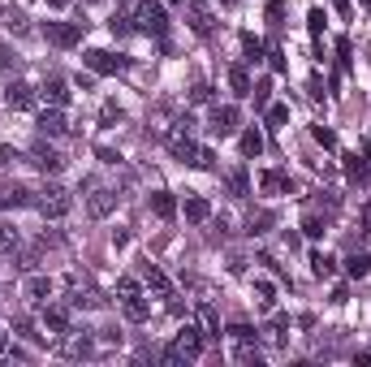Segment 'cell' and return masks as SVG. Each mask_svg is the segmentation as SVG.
Listing matches in <instances>:
<instances>
[{
    "instance_id": "6da1fadb",
    "label": "cell",
    "mask_w": 371,
    "mask_h": 367,
    "mask_svg": "<svg viewBox=\"0 0 371 367\" xmlns=\"http://www.w3.org/2000/svg\"><path fill=\"white\" fill-rule=\"evenodd\" d=\"M134 30H142V35H165L169 30V13L160 0H138L134 9Z\"/></svg>"
},
{
    "instance_id": "7a4b0ae2",
    "label": "cell",
    "mask_w": 371,
    "mask_h": 367,
    "mask_svg": "<svg viewBox=\"0 0 371 367\" xmlns=\"http://www.w3.org/2000/svg\"><path fill=\"white\" fill-rule=\"evenodd\" d=\"M203 355V337H199V328H182V333H177V342L165 350V363L169 367H177V363H186V359H199Z\"/></svg>"
},
{
    "instance_id": "3957f363",
    "label": "cell",
    "mask_w": 371,
    "mask_h": 367,
    "mask_svg": "<svg viewBox=\"0 0 371 367\" xmlns=\"http://www.w3.org/2000/svg\"><path fill=\"white\" fill-rule=\"evenodd\" d=\"M35 207H39L47 220H61V216H65L70 207H74V199H70L65 186H43L39 195H35Z\"/></svg>"
},
{
    "instance_id": "277c9868",
    "label": "cell",
    "mask_w": 371,
    "mask_h": 367,
    "mask_svg": "<svg viewBox=\"0 0 371 367\" xmlns=\"http://www.w3.org/2000/svg\"><path fill=\"white\" fill-rule=\"evenodd\" d=\"M195 121L190 117H177L173 121V130H169V151L177 156V160H190V156H195Z\"/></svg>"
},
{
    "instance_id": "5b68a950",
    "label": "cell",
    "mask_w": 371,
    "mask_h": 367,
    "mask_svg": "<svg viewBox=\"0 0 371 367\" xmlns=\"http://www.w3.org/2000/svg\"><path fill=\"white\" fill-rule=\"evenodd\" d=\"M83 35H87V18H83V22H43V39L56 43V48L83 43Z\"/></svg>"
},
{
    "instance_id": "8992f818",
    "label": "cell",
    "mask_w": 371,
    "mask_h": 367,
    "mask_svg": "<svg viewBox=\"0 0 371 367\" xmlns=\"http://www.w3.org/2000/svg\"><path fill=\"white\" fill-rule=\"evenodd\" d=\"M186 22H190V30H195V35H203V39L216 30V18H212V9H207L203 0H190V5H186Z\"/></svg>"
},
{
    "instance_id": "52a82bcc",
    "label": "cell",
    "mask_w": 371,
    "mask_h": 367,
    "mask_svg": "<svg viewBox=\"0 0 371 367\" xmlns=\"http://www.w3.org/2000/svg\"><path fill=\"white\" fill-rule=\"evenodd\" d=\"M83 61H87V70H91V74H117V70L130 65L125 56H112V52H104V48H91Z\"/></svg>"
},
{
    "instance_id": "ba28073f",
    "label": "cell",
    "mask_w": 371,
    "mask_h": 367,
    "mask_svg": "<svg viewBox=\"0 0 371 367\" xmlns=\"http://www.w3.org/2000/svg\"><path fill=\"white\" fill-rule=\"evenodd\" d=\"M91 186V195H87V212L95 216V220H104L112 207H117V195H112L108 186H95V182H87Z\"/></svg>"
},
{
    "instance_id": "9c48e42d",
    "label": "cell",
    "mask_w": 371,
    "mask_h": 367,
    "mask_svg": "<svg viewBox=\"0 0 371 367\" xmlns=\"http://www.w3.org/2000/svg\"><path fill=\"white\" fill-rule=\"evenodd\" d=\"M30 165L43 169V173H61L65 169V156H61L56 147H47V143H35V147H30Z\"/></svg>"
},
{
    "instance_id": "30bf717a",
    "label": "cell",
    "mask_w": 371,
    "mask_h": 367,
    "mask_svg": "<svg viewBox=\"0 0 371 367\" xmlns=\"http://www.w3.org/2000/svg\"><path fill=\"white\" fill-rule=\"evenodd\" d=\"M207 130H212L216 138L233 134V130H237V108H233V104H224V108L216 104V108H212V117H207Z\"/></svg>"
},
{
    "instance_id": "8fae6325",
    "label": "cell",
    "mask_w": 371,
    "mask_h": 367,
    "mask_svg": "<svg viewBox=\"0 0 371 367\" xmlns=\"http://www.w3.org/2000/svg\"><path fill=\"white\" fill-rule=\"evenodd\" d=\"M26 203H35V195L22 182H0V207H26Z\"/></svg>"
},
{
    "instance_id": "7c38bea8",
    "label": "cell",
    "mask_w": 371,
    "mask_h": 367,
    "mask_svg": "<svg viewBox=\"0 0 371 367\" xmlns=\"http://www.w3.org/2000/svg\"><path fill=\"white\" fill-rule=\"evenodd\" d=\"M5 104H9V108H18V113L35 108V87H26V83H9V87H5Z\"/></svg>"
},
{
    "instance_id": "4fadbf2b",
    "label": "cell",
    "mask_w": 371,
    "mask_h": 367,
    "mask_svg": "<svg viewBox=\"0 0 371 367\" xmlns=\"http://www.w3.org/2000/svg\"><path fill=\"white\" fill-rule=\"evenodd\" d=\"M43 328H47V337H65L70 333V311L65 307H47L43 311Z\"/></svg>"
},
{
    "instance_id": "5bb4252c",
    "label": "cell",
    "mask_w": 371,
    "mask_h": 367,
    "mask_svg": "<svg viewBox=\"0 0 371 367\" xmlns=\"http://www.w3.org/2000/svg\"><path fill=\"white\" fill-rule=\"evenodd\" d=\"M39 91H43V100L52 104V108H61V104L70 100V87H65V78H56V74H52V78H43V87H39Z\"/></svg>"
},
{
    "instance_id": "9a60e30c",
    "label": "cell",
    "mask_w": 371,
    "mask_h": 367,
    "mask_svg": "<svg viewBox=\"0 0 371 367\" xmlns=\"http://www.w3.org/2000/svg\"><path fill=\"white\" fill-rule=\"evenodd\" d=\"M121 307H125V320H134V324H142V320L151 315V307H147V298H142V290L130 294V298H121Z\"/></svg>"
},
{
    "instance_id": "2e32d148",
    "label": "cell",
    "mask_w": 371,
    "mask_h": 367,
    "mask_svg": "<svg viewBox=\"0 0 371 367\" xmlns=\"http://www.w3.org/2000/svg\"><path fill=\"white\" fill-rule=\"evenodd\" d=\"M70 125H65V113H61V108H47V113H39V134H65Z\"/></svg>"
},
{
    "instance_id": "e0dca14e",
    "label": "cell",
    "mask_w": 371,
    "mask_h": 367,
    "mask_svg": "<svg viewBox=\"0 0 371 367\" xmlns=\"http://www.w3.org/2000/svg\"><path fill=\"white\" fill-rule=\"evenodd\" d=\"M207 216H212V203H207L203 195H186V220L190 225H203Z\"/></svg>"
},
{
    "instance_id": "ac0fdd59",
    "label": "cell",
    "mask_w": 371,
    "mask_h": 367,
    "mask_svg": "<svg viewBox=\"0 0 371 367\" xmlns=\"http://www.w3.org/2000/svg\"><path fill=\"white\" fill-rule=\"evenodd\" d=\"M259 190H264V195H277V190H294V182H289L281 169H268L259 178Z\"/></svg>"
},
{
    "instance_id": "d6986e66",
    "label": "cell",
    "mask_w": 371,
    "mask_h": 367,
    "mask_svg": "<svg viewBox=\"0 0 371 367\" xmlns=\"http://www.w3.org/2000/svg\"><path fill=\"white\" fill-rule=\"evenodd\" d=\"M22 294H26L30 302H47V298H52V281H47V277H30Z\"/></svg>"
},
{
    "instance_id": "ffe728a7",
    "label": "cell",
    "mask_w": 371,
    "mask_h": 367,
    "mask_svg": "<svg viewBox=\"0 0 371 367\" xmlns=\"http://www.w3.org/2000/svg\"><path fill=\"white\" fill-rule=\"evenodd\" d=\"M142 277H147V285H151V290H156L160 298H169V294H173V285H169V277L160 273L156 264H147V268H142Z\"/></svg>"
},
{
    "instance_id": "44dd1931",
    "label": "cell",
    "mask_w": 371,
    "mask_h": 367,
    "mask_svg": "<svg viewBox=\"0 0 371 367\" xmlns=\"http://www.w3.org/2000/svg\"><path fill=\"white\" fill-rule=\"evenodd\" d=\"M151 212H156L160 220H173L177 203H173V195H169V190H156V195H151Z\"/></svg>"
},
{
    "instance_id": "7402d4cb",
    "label": "cell",
    "mask_w": 371,
    "mask_h": 367,
    "mask_svg": "<svg viewBox=\"0 0 371 367\" xmlns=\"http://www.w3.org/2000/svg\"><path fill=\"white\" fill-rule=\"evenodd\" d=\"M61 355H70V359H87V355H91V337H65V342H61Z\"/></svg>"
},
{
    "instance_id": "603a6c76",
    "label": "cell",
    "mask_w": 371,
    "mask_h": 367,
    "mask_svg": "<svg viewBox=\"0 0 371 367\" xmlns=\"http://www.w3.org/2000/svg\"><path fill=\"white\" fill-rule=\"evenodd\" d=\"M22 247V233L18 229H13L9 225V220H0V251H5V255H13V251H18Z\"/></svg>"
},
{
    "instance_id": "cb8c5ba5",
    "label": "cell",
    "mask_w": 371,
    "mask_h": 367,
    "mask_svg": "<svg viewBox=\"0 0 371 367\" xmlns=\"http://www.w3.org/2000/svg\"><path fill=\"white\" fill-rule=\"evenodd\" d=\"M311 273L315 277H332L337 273V260H332V255H324V251H311Z\"/></svg>"
},
{
    "instance_id": "d4e9b609",
    "label": "cell",
    "mask_w": 371,
    "mask_h": 367,
    "mask_svg": "<svg viewBox=\"0 0 371 367\" xmlns=\"http://www.w3.org/2000/svg\"><path fill=\"white\" fill-rule=\"evenodd\" d=\"M229 87H233L237 100H242V95H251V74L242 70V65H233V70H229Z\"/></svg>"
},
{
    "instance_id": "484cf974",
    "label": "cell",
    "mask_w": 371,
    "mask_h": 367,
    "mask_svg": "<svg viewBox=\"0 0 371 367\" xmlns=\"http://www.w3.org/2000/svg\"><path fill=\"white\" fill-rule=\"evenodd\" d=\"M74 307H104V298L100 294H95V290H83V285H74Z\"/></svg>"
},
{
    "instance_id": "4316f807",
    "label": "cell",
    "mask_w": 371,
    "mask_h": 367,
    "mask_svg": "<svg viewBox=\"0 0 371 367\" xmlns=\"http://www.w3.org/2000/svg\"><path fill=\"white\" fill-rule=\"evenodd\" d=\"M328 229V216H319V212H306V220H302V233L306 238H319Z\"/></svg>"
},
{
    "instance_id": "83f0119b",
    "label": "cell",
    "mask_w": 371,
    "mask_h": 367,
    "mask_svg": "<svg viewBox=\"0 0 371 367\" xmlns=\"http://www.w3.org/2000/svg\"><path fill=\"white\" fill-rule=\"evenodd\" d=\"M229 195H233V199H246V195H251V182H246V173H242V169L229 173Z\"/></svg>"
},
{
    "instance_id": "f1b7e54d",
    "label": "cell",
    "mask_w": 371,
    "mask_h": 367,
    "mask_svg": "<svg viewBox=\"0 0 371 367\" xmlns=\"http://www.w3.org/2000/svg\"><path fill=\"white\" fill-rule=\"evenodd\" d=\"M259 151H264V134L246 130V134H242V156H259Z\"/></svg>"
},
{
    "instance_id": "f546056e",
    "label": "cell",
    "mask_w": 371,
    "mask_h": 367,
    "mask_svg": "<svg viewBox=\"0 0 371 367\" xmlns=\"http://www.w3.org/2000/svg\"><path fill=\"white\" fill-rule=\"evenodd\" d=\"M255 294H259V307H272V302H277V285H272V281H255Z\"/></svg>"
},
{
    "instance_id": "4dcf8cb0",
    "label": "cell",
    "mask_w": 371,
    "mask_h": 367,
    "mask_svg": "<svg viewBox=\"0 0 371 367\" xmlns=\"http://www.w3.org/2000/svg\"><path fill=\"white\" fill-rule=\"evenodd\" d=\"M367 268H371L367 255H350V260H346V273L350 277H367Z\"/></svg>"
},
{
    "instance_id": "1f68e13d",
    "label": "cell",
    "mask_w": 371,
    "mask_h": 367,
    "mask_svg": "<svg viewBox=\"0 0 371 367\" xmlns=\"http://www.w3.org/2000/svg\"><path fill=\"white\" fill-rule=\"evenodd\" d=\"M186 165H195V169H212V165H216V156H212V147H195V156H190Z\"/></svg>"
},
{
    "instance_id": "d6a6232c",
    "label": "cell",
    "mask_w": 371,
    "mask_h": 367,
    "mask_svg": "<svg viewBox=\"0 0 371 367\" xmlns=\"http://www.w3.org/2000/svg\"><path fill=\"white\" fill-rule=\"evenodd\" d=\"M242 52H246V61L255 65V61H259V52H264V43L255 39V35H242Z\"/></svg>"
},
{
    "instance_id": "836d02e7",
    "label": "cell",
    "mask_w": 371,
    "mask_h": 367,
    "mask_svg": "<svg viewBox=\"0 0 371 367\" xmlns=\"http://www.w3.org/2000/svg\"><path fill=\"white\" fill-rule=\"evenodd\" d=\"M346 173H350V182H363L367 178V165L359 160V156H346Z\"/></svg>"
},
{
    "instance_id": "e575fe53",
    "label": "cell",
    "mask_w": 371,
    "mask_h": 367,
    "mask_svg": "<svg viewBox=\"0 0 371 367\" xmlns=\"http://www.w3.org/2000/svg\"><path fill=\"white\" fill-rule=\"evenodd\" d=\"M233 359H237V363H255V367H259V350H255L251 342H242V346H237V355H233Z\"/></svg>"
},
{
    "instance_id": "d590c367",
    "label": "cell",
    "mask_w": 371,
    "mask_h": 367,
    "mask_svg": "<svg viewBox=\"0 0 371 367\" xmlns=\"http://www.w3.org/2000/svg\"><path fill=\"white\" fill-rule=\"evenodd\" d=\"M306 26H311V35H315V39L324 35V9H311V13H306Z\"/></svg>"
},
{
    "instance_id": "8d00e7d4",
    "label": "cell",
    "mask_w": 371,
    "mask_h": 367,
    "mask_svg": "<svg viewBox=\"0 0 371 367\" xmlns=\"http://www.w3.org/2000/svg\"><path fill=\"white\" fill-rule=\"evenodd\" d=\"M190 100H195V104H207V100H212V83H195V87H190Z\"/></svg>"
},
{
    "instance_id": "74e56055",
    "label": "cell",
    "mask_w": 371,
    "mask_h": 367,
    "mask_svg": "<svg viewBox=\"0 0 371 367\" xmlns=\"http://www.w3.org/2000/svg\"><path fill=\"white\" fill-rule=\"evenodd\" d=\"M285 328H289V315H272V324H268V333L277 342H285Z\"/></svg>"
},
{
    "instance_id": "f35d334b",
    "label": "cell",
    "mask_w": 371,
    "mask_h": 367,
    "mask_svg": "<svg viewBox=\"0 0 371 367\" xmlns=\"http://www.w3.org/2000/svg\"><path fill=\"white\" fill-rule=\"evenodd\" d=\"M285 121H289V108L285 104H272L268 108V125H285Z\"/></svg>"
},
{
    "instance_id": "ab89813d",
    "label": "cell",
    "mask_w": 371,
    "mask_h": 367,
    "mask_svg": "<svg viewBox=\"0 0 371 367\" xmlns=\"http://www.w3.org/2000/svg\"><path fill=\"white\" fill-rule=\"evenodd\" d=\"M13 333H22V337H30V342L47 337V333H35V324H30V320H18V324H13Z\"/></svg>"
},
{
    "instance_id": "60d3db41",
    "label": "cell",
    "mask_w": 371,
    "mask_h": 367,
    "mask_svg": "<svg viewBox=\"0 0 371 367\" xmlns=\"http://www.w3.org/2000/svg\"><path fill=\"white\" fill-rule=\"evenodd\" d=\"M203 328L212 333V337H220V320H216V311H212V307H203Z\"/></svg>"
},
{
    "instance_id": "b9f144b4",
    "label": "cell",
    "mask_w": 371,
    "mask_h": 367,
    "mask_svg": "<svg viewBox=\"0 0 371 367\" xmlns=\"http://www.w3.org/2000/svg\"><path fill=\"white\" fill-rule=\"evenodd\" d=\"M229 337H233V342H251L255 328H251V324H229Z\"/></svg>"
},
{
    "instance_id": "7bdbcfd3",
    "label": "cell",
    "mask_w": 371,
    "mask_h": 367,
    "mask_svg": "<svg viewBox=\"0 0 371 367\" xmlns=\"http://www.w3.org/2000/svg\"><path fill=\"white\" fill-rule=\"evenodd\" d=\"M272 225V212H259V216H251V233H268Z\"/></svg>"
},
{
    "instance_id": "ee69618b",
    "label": "cell",
    "mask_w": 371,
    "mask_h": 367,
    "mask_svg": "<svg viewBox=\"0 0 371 367\" xmlns=\"http://www.w3.org/2000/svg\"><path fill=\"white\" fill-rule=\"evenodd\" d=\"M251 95H255V104L264 108V104H268V95H272V83H255V87H251Z\"/></svg>"
},
{
    "instance_id": "f6af8a7d",
    "label": "cell",
    "mask_w": 371,
    "mask_h": 367,
    "mask_svg": "<svg viewBox=\"0 0 371 367\" xmlns=\"http://www.w3.org/2000/svg\"><path fill=\"white\" fill-rule=\"evenodd\" d=\"M117 294H121V298L138 294V281H134V277H121V281H117Z\"/></svg>"
},
{
    "instance_id": "bcb514c9",
    "label": "cell",
    "mask_w": 371,
    "mask_h": 367,
    "mask_svg": "<svg viewBox=\"0 0 371 367\" xmlns=\"http://www.w3.org/2000/svg\"><path fill=\"white\" fill-rule=\"evenodd\" d=\"M112 35H130V18H121V13H112Z\"/></svg>"
},
{
    "instance_id": "7dc6e473",
    "label": "cell",
    "mask_w": 371,
    "mask_h": 367,
    "mask_svg": "<svg viewBox=\"0 0 371 367\" xmlns=\"http://www.w3.org/2000/svg\"><path fill=\"white\" fill-rule=\"evenodd\" d=\"M311 134H315V143H324V147H337V134H332V130H324V125H315Z\"/></svg>"
},
{
    "instance_id": "c3c4849f",
    "label": "cell",
    "mask_w": 371,
    "mask_h": 367,
    "mask_svg": "<svg viewBox=\"0 0 371 367\" xmlns=\"http://www.w3.org/2000/svg\"><path fill=\"white\" fill-rule=\"evenodd\" d=\"M100 121H104V125H112V121H121V108H117V104H104V113H100Z\"/></svg>"
},
{
    "instance_id": "681fc988",
    "label": "cell",
    "mask_w": 371,
    "mask_h": 367,
    "mask_svg": "<svg viewBox=\"0 0 371 367\" xmlns=\"http://www.w3.org/2000/svg\"><path fill=\"white\" fill-rule=\"evenodd\" d=\"M285 18V5H281V0H272V5H268V22H281Z\"/></svg>"
},
{
    "instance_id": "f907efd6",
    "label": "cell",
    "mask_w": 371,
    "mask_h": 367,
    "mask_svg": "<svg viewBox=\"0 0 371 367\" xmlns=\"http://www.w3.org/2000/svg\"><path fill=\"white\" fill-rule=\"evenodd\" d=\"M9 30H18V35H26V18H22V13H9Z\"/></svg>"
},
{
    "instance_id": "816d5d0a",
    "label": "cell",
    "mask_w": 371,
    "mask_h": 367,
    "mask_svg": "<svg viewBox=\"0 0 371 367\" xmlns=\"http://www.w3.org/2000/svg\"><path fill=\"white\" fill-rule=\"evenodd\" d=\"M13 61H18V56H9V48H0V65H5V70H9V65H13Z\"/></svg>"
},
{
    "instance_id": "f5cc1de1",
    "label": "cell",
    "mask_w": 371,
    "mask_h": 367,
    "mask_svg": "<svg viewBox=\"0 0 371 367\" xmlns=\"http://www.w3.org/2000/svg\"><path fill=\"white\" fill-rule=\"evenodd\" d=\"M337 5V13H341V18H350V0H332Z\"/></svg>"
},
{
    "instance_id": "db71d44e",
    "label": "cell",
    "mask_w": 371,
    "mask_h": 367,
    "mask_svg": "<svg viewBox=\"0 0 371 367\" xmlns=\"http://www.w3.org/2000/svg\"><path fill=\"white\" fill-rule=\"evenodd\" d=\"M9 346H13V342L5 337V333H0V359H5V355H9Z\"/></svg>"
},
{
    "instance_id": "11a10c76",
    "label": "cell",
    "mask_w": 371,
    "mask_h": 367,
    "mask_svg": "<svg viewBox=\"0 0 371 367\" xmlns=\"http://www.w3.org/2000/svg\"><path fill=\"white\" fill-rule=\"evenodd\" d=\"M363 225H367V233H371V203L363 207Z\"/></svg>"
},
{
    "instance_id": "9f6ffc18",
    "label": "cell",
    "mask_w": 371,
    "mask_h": 367,
    "mask_svg": "<svg viewBox=\"0 0 371 367\" xmlns=\"http://www.w3.org/2000/svg\"><path fill=\"white\" fill-rule=\"evenodd\" d=\"M47 5H52V9H65V5H70V0H47Z\"/></svg>"
},
{
    "instance_id": "6f0895ef",
    "label": "cell",
    "mask_w": 371,
    "mask_h": 367,
    "mask_svg": "<svg viewBox=\"0 0 371 367\" xmlns=\"http://www.w3.org/2000/svg\"><path fill=\"white\" fill-rule=\"evenodd\" d=\"M220 5H229V9H233V5H237V0H220Z\"/></svg>"
},
{
    "instance_id": "680465c9",
    "label": "cell",
    "mask_w": 371,
    "mask_h": 367,
    "mask_svg": "<svg viewBox=\"0 0 371 367\" xmlns=\"http://www.w3.org/2000/svg\"><path fill=\"white\" fill-rule=\"evenodd\" d=\"M91 5H104V0H91Z\"/></svg>"
},
{
    "instance_id": "91938a15",
    "label": "cell",
    "mask_w": 371,
    "mask_h": 367,
    "mask_svg": "<svg viewBox=\"0 0 371 367\" xmlns=\"http://www.w3.org/2000/svg\"><path fill=\"white\" fill-rule=\"evenodd\" d=\"M169 5H182V0H169Z\"/></svg>"
}]
</instances>
